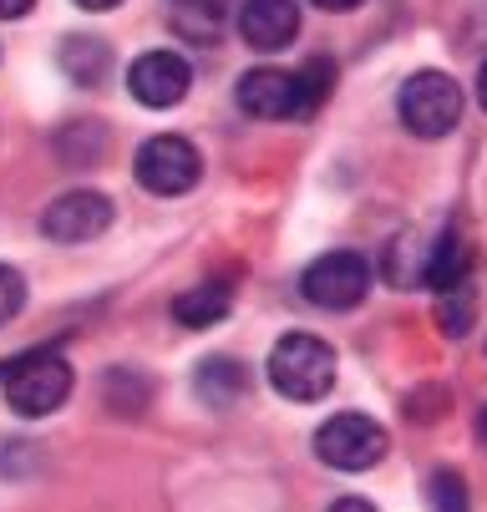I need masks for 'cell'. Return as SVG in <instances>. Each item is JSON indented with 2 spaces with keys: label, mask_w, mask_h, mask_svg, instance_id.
<instances>
[{
  "label": "cell",
  "mask_w": 487,
  "mask_h": 512,
  "mask_svg": "<svg viewBox=\"0 0 487 512\" xmlns=\"http://www.w3.org/2000/svg\"><path fill=\"white\" fill-rule=\"evenodd\" d=\"M269 381L285 401H320L335 386V350L310 330H290L269 350Z\"/></svg>",
  "instance_id": "obj_1"
},
{
  "label": "cell",
  "mask_w": 487,
  "mask_h": 512,
  "mask_svg": "<svg viewBox=\"0 0 487 512\" xmlns=\"http://www.w3.org/2000/svg\"><path fill=\"white\" fill-rule=\"evenodd\" d=\"M396 117L411 137H447L457 122H462V87L447 77V71H416V77L401 82V97H396Z\"/></svg>",
  "instance_id": "obj_2"
},
{
  "label": "cell",
  "mask_w": 487,
  "mask_h": 512,
  "mask_svg": "<svg viewBox=\"0 0 487 512\" xmlns=\"http://www.w3.org/2000/svg\"><path fill=\"white\" fill-rule=\"evenodd\" d=\"M72 365L61 350H31L6 365V401L16 416H51L66 396H72Z\"/></svg>",
  "instance_id": "obj_3"
},
{
  "label": "cell",
  "mask_w": 487,
  "mask_h": 512,
  "mask_svg": "<svg viewBox=\"0 0 487 512\" xmlns=\"http://www.w3.org/2000/svg\"><path fill=\"white\" fill-rule=\"evenodd\" d=\"M391 447V436L376 416L361 411H335L330 421L315 426V457L335 472H371Z\"/></svg>",
  "instance_id": "obj_4"
},
{
  "label": "cell",
  "mask_w": 487,
  "mask_h": 512,
  "mask_svg": "<svg viewBox=\"0 0 487 512\" xmlns=\"http://www.w3.org/2000/svg\"><path fill=\"white\" fill-rule=\"evenodd\" d=\"M132 173H137V188L153 193V198H183L198 188L203 178V158L188 137L178 132H163V137H148L132 158Z\"/></svg>",
  "instance_id": "obj_5"
},
{
  "label": "cell",
  "mask_w": 487,
  "mask_h": 512,
  "mask_svg": "<svg viewBox=\"0 0 487 512\" xmlns=\"http://www.w3.org/2000/svg\"><path fill=\"white\" fill-rule=\"evenodd\" d=\"M371 289V264L356 254V249H335V254H320L305 274H300V295L320 310H356Z\"/></svg>",
  "instance_id": "obj_6"
},
{
  "label": "cell",
  "mask_w": 487,
  "mask_h": 512,
  "mask_svg": "<svg viewBox=\"0 0 487 512\" xmlns=\"http://www.w3.org/2000/svg\"><path fill=\"white\" fill-rule=\"evenodd\" d=\"M112 229V198H102L97 188H72L46 203L41 213V234L51 244H92Z\"/></svg>",
  "instance_id": "obj_7"
},
{
  "label": "cell",
  "mask_w": 487,
  "mask_h": 512,
  "mask_svg": "<svg viewBox=\"0 0 487 512\" xmlns=\"http://www.w3.org/2000/svg\"><path fill=\"white\" fill-rule=\"evenodd\" d=\"M127 87H132V97L143 102V107L163 112V107H178L188 97L193 66L178 51H143V56L132 61V71H127Z\"/></svg>",
  "instance_id": "obj_8"
},
{
  "label": "cell",
  "mask_w": 487,
  "mask_h": 512,
  "mask_svg": "<svg viewBox=\"0 0 487 512\" xmlns=\"http://www.w3.org/2000/svg\"><path fill=\"white\" fill-rule=\"evenodd\" d=\"M239 107L259 122H300L305 107H300V82L295 71H280V66H254L239 77Z\"/></svg>",
  "instance_id": "obj_9"
},
{
  "label": "cell",
  "mask_w": 487,
  "mask_h": 512,
  "mask_svg": "<svg viewBox=\"0 0 487 512\" xmlns=\"http://www.w3.org/2000/svg\"><path fill=\"white\" fill-rule=\"evenodd\" d=\"M239 36L254 51H280L300 36V6L295 0H244L239 6Z\"/></svg>",
  "instance_id": "obj_10"
},
{
  "label": "cell",
  "mask_w": 487,
  "mask_h": 512,
  "mask_svg": "<svg viewBox=\"0 0 487 512\" xmlns=\"http://www.w3.org/2000/svg\"><path fill=\"white\" fill-rule=\"evenodd\" d=\"M229 300H234V289L224 279L193 284V289H183V295L173 300V320L188 325V330H208V325H219L229 315Z\"/></svg>",
  "instance_id": "obj_11"
},
{
  "label": "cell",
  "mask_w": 487,
  "mask_h": 512,
  "mask_svg": "<svg viewBox=\"0 0 487 512\" xmlns=\"http://www.w3.org/2000/svg\"><path fill=\"white\" fill-rule=\"evenodd\" d=\"M462 274H467V244H462V234L447 224V229L437 234V244L427 249V259H422V284H432L437 295H447V289L462 284Z\"/></svg>",
  "instance_id": "obj_12"
},
{
  "label": "cell",
  "mask_w": 487,
  "mask_h": 512,
  "mask_svg": "<svg viewBox=\"0 0 487 512\" xmlns=\"http://www.w3.org/2000/svg\"><path fill=\"white\" fill-rule=\"evenodd\" d=\"M61 71L77 87H97L107 77V46L97 36H66L61 41Z\"/></svg>",
  "instance_id": "obj_13"
},
{
  "label": "cell",
  "mask_w": 487,
  "mask_h": 512,
  "mask_svg": "<svg viewBox=\"0 0 487 512\" xmlns=\"http://www.w3.org/2000/svg\"><path fill=\"white\" fill-rule=\"evenodd\" d=\"M198 396H203V401H214V406L239 401V396H244V365L229 360V355L203 360V365H198Z\"/></svg>",
  "instance_id": "obj_14"
},
{
  "label": "cell",
  "mask_w": 487,
  "mask_h": 512,
  "mask_svg": "<svg viewBox=\"0 0 487 512\" xmlns=\"http://www.w3.org/2000/svg\"><path fill=\"white\" fill-rule=\"evenodd\" d=\"M295 82H300V107H305V117H315L320 102H325L330 87H335V61H330V56H310V61L295 71Z\"/></svg>",
  "instance_id": "obj_15"
},
{
  "label": "cell",
  "mask_w": 487,
  "mask_h": 512,
  "mask_svg": "<svg viewBox=\"0 0 487 512\" xmlns=\"http://www.w3.org/2000/svg\"><path fill=\"white\" fill-rule=\"evenodd\" d=\"M427 502H432V512H472L467 482L457 472H447V467L427 477Z\"/></svg>",
  "instance_id": "obj_16"
},
{
  "label": "cell",
  "mask_w": 487,
  "mask_h": 512,
  "mask_svg": "<svg viewBox=\"0 0 487 512\" xmlns=\"http://www.w3.org/2000/svg\"><path fill=\"white\" fill-rule=\"evenodd\" d=\"M178 11V26L193 31V36H214L219 31V16L229 11V0H173Z\"/></svg>",
  "instance_id": "obj_17"
},
{
  "label": "cell",
  "mask_w": 487,
  "mask_h": 512,
  "mask_svg": "<svg viewBox=\"0 0 487 512\" xmlns=\"http://www.w3.org/2000/svg\"><path fill=\"white\" fill-rule=\"evenodd\" d=\"M467 320H472V295H467V284H457V289H447V295H442L437 325H442L447 335H462V330H467Z\"/></svg>",
  "instance_id": "obj_18"
},
{
  "label": "cell",
  "mask_w": 487,
  "mask_h": 512,
  "mask_svg": "<svg viewBox=\"0 0 487 512\" xmlns=\"http://www.w3.org/2000/svg\"><path fill=\"white\" fill-rule=\"evenodd\" d=\"M21 310H26V279L11 264H0V325H11Z\"/></svg>",
  "instance_id": "obj_19"
},
{
  "label": "cell",
  "mask_w": 487,
  "mask_h": 512,
  "mask_svg": "<svg viewBox=\"0 0 487 512\" xmlns=\"http://www.w3.org/2000/svg\"><path fill=\"white\" fill-rule=\"evenodd\" d=\"M31 6H36V0H0V21H21Z\"/></svg>",
  "instance_id": "obj_20"
},
{
  "label": "cell",
  "mask_w": 487,
  "mask_h": 512,
  "mask_svg": "<svg viewBox=\"0 0 487 512\" xmlns=\"http://www.w3.org/2000/svg\"><path fill=\"white\" fill-rule=\"evenodd\" d=\"M330 512H376V507H371L366 497H335V502H330Z\"/></svg>",
  "instance_id": "obj_21"
},
{
  "label": "cell",
  "mask_w": 487,
  "mask_h": 512,
  "mask_svg": "<svg viewBox=\"0 0 487 512\" xmlns=\"http://www.w3.org/2000/svg\"><path fill=\"white\" fill-rule=\"evenodd\" d=\"M310 6H320V11H356L361 0H310Z\"/></svg>",
  "instance_id": "obj_22"
},
{
  "label": "cell",
  "mask_w": 487,
  "mask_h": 512,
  "mask_svg": "<svg viewBox=\"0 0 487 512\" xmlns=\"http://www.w3.org/2000/svg\"><path fill=\"white\" fill-rule=\"evenodd\" d=\"M477 102H482V112H487V61L477 66Z\"/></svg>",
  "instance_id": "obj_23"
},
{
  "label": "cell",
  "mask_w": 487,
  "mask_h": 512,
  "mask_svg": "<svg viewBox=\"0 0 487 512\" xmlns=\"http://www.w3.org/2000/svg\"><path fill=\"white\" fill-rule=\"evenodd\" d=\"M82 11H112V6H122V0H77Z\"/></svg>",
  "instance_id": "obj_24"
},
{
  "label": "cell",
  "mask_w": 487,
  "mask_h": 512,
  "mask_svg": "<svg viewBox=\"0 0 487 512\" xmlns=\"http://www.w3.org/2000/svg\"><path fill=\"white\" fill-rule=\"evenodd\" d=\"M477 431H482V442H487V406H482V416H477Z\"/></svg>",
  "instance_id": "obj_25"
}]
</instances>
